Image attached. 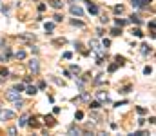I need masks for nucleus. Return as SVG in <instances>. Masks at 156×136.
I'll use <instances>...</instances> for the list:
<instances>
[{"instance_id":"nucleus-1","label":"nucleus","mask_w":156,"mask_h":136,"mask_svg":"<svg viewBox=\"0 0 156 136\" xmlns=\"http://www.w3.org/2000/svg\"><path fill=\"white\" fill-rule=\"evenodd\" d=\"M29 71L33 73V75H38V71H40V64H38L36 58H33V60H29Z\"/></svg>"},{"instance_id":"nucleus-2","label":"nucleus","mask_w":156,"mask_h":136,"mask_svg":"<svg viewBox=\"0 0 156 136\" xmlns=\"http://www.w3.org/2000/svg\"><path fill=\"white\" fill-rule=\"evenodd\" d=\"M11 118H15V113H13V111L0 109V120H11Z\"/></svg>"},{"instance_id":"nucleus-3","label":"nucleus","mask_w":156,"mask_h":136,"mask_svg":"<svg viewBox=\"0 0 156 136\" xmlns=\"http://www.w3.org/2000/svg\"><path fill=\"white\" fill-rule=\"evenodd\" d=\"M69 11H71L73 15H76V17H82V15H84V9H82L80 6H76V4H71Z\"/></svg>"},{"instance_id":"nucleus-4","label":"nucleus","mask_w":156,"mask_h":136,"mask_svg":"<svg viewBox=\"0 0 156 136\" xmlns=\"http://www.w3.org/2000/svg\"><path fill=\"white\" fill-rule=\"evenodd\" d=\"M6 98L13 102V100L20 98V93H18V91H15V89H11V91H7V93H6Z\"/></svg>"},{"instance_id":"nucleus-5","label":"nucleus","mask_w":156,"mask_h":136,"mask_svg":"<svg viewBox=\"0 0 156 136\" xmlns=\"http://www.w3.org/2000/svg\"><path fill=\"white\" fill-rule=\"evenodd\" d=\"M67 134H71V136H75V134H82V131L76 127V125H71L69 129H67Z\"/></svg>"},{"instance_id":"nucleus-6","label":"nucleus","mask_w":156,"mask_h":136,"mask_svg":"<svg viewBox=\"0 0 156 136\" xmlns=\"http://www.w3.org/2000/svg\"><path fill=\"white\" fill-rule=\"evenodd\" d=\"M27 114H24V116H20V120H18V127H26L27 125Z\"/></svg>"},{"instance_id":"nucleus-7","label":"nucleus","mask_w":156,"mask_h":136,"mask_svg":"<svg viewBox=\"0 0 156 136\" xmlns=\"http://www.w3.org/2000/svg\"><path fill=\"white\" fill-rule=\"evenodd\" d=\"M98 11H100L98 6H96V4H91V2H89V13H91V15H98Z\"/></svg>"},{"instance_id":"nucleus-8","label":"nucleus","mask_w":156,"mask_h":136,"mask_svg":"<svg viewBox=\"0 0 156 136\" xmlns=\"http://www.w3.org/2000/svg\"><path fill=\"white\" fill-rule=\"evenodd\" d=\"M26 93H27V94H31V96H33V94H36V93H38V89H36V87H35V85H27V89H26Z\"/></svg>"},{"instance_id":"nucleus-9","label":"nucleus","mask_w":156,"mask_h":136,"mask_svg":"<svg viewBox=\"0 0 156 136\" xmlns=\"http://www.w3.org/2000/svg\"><path fill=\"white\" fill-rule=\"evenodd\" d=\"M49 4H51V7H55V9L62 7V0H49Z\"/></svg>"},{"instance_id":"nucleus-10","label":"nucleus","mask_w":156,"mask_h":136,"mask_svg":"<svg viewBox=\"0 0 156 136\" xmlns=\"http://www.w3.org/2000/svg\"><path fill=\"white\" fill-rule=\"evenodd\" d=\"M13 105L17 109H20V107H24V100L22 98H17V100H13Z\"/></svg>"},{"instance_id":"nucleus-11","label":"nucleus","mask_w":156,"mask_h":136,"mask_svg":"<svg viewBox=\"0 0 156 136\" xmlns=\"http://www.w3.org/2000/svg\"><path fill=\"white\" fill-rule=\"evenodd\" d=\"M133 7H136V9H140V7H143V0H133Z\"/></svg>"},{"instance_id":"nucleus-12","label":"nucleus","mask_w":156,"mask_h":136,"mask_svg":"<svg viewBox=\"0 0 156 136\" xmlns=\"http://www.w3.org/2000/svg\"><path fill=\"white\" fill-rule=\"evenodd\" d=\"M98 98L102 102H109V94H107V93H98Z\"/></svg>"},{"instance_id":"nucleus-13","label":"nucleus","mask_w":156,"mask_h":136,"mask_svg":"<svg viewBox=\"0 0 156 136\" xmlns=\"http://www.w3.org/2000/svg\"><path fill=\"white\" fill-rule=\"evenodd\" d=\"M15 56H17L18 60H24V58H26V51H17V53H15Z\"/></svg>"},{"instance_id":"nucleus-14","label":"nucleus","mask_w":156,"mask_h":136,"mask_svg":"<svg viewBox=\"0 0 156 136\" xmlns=\"http://www.w3.org/2000/svg\"><path fill=\"white\" fill-rule=\"evenodd\" d=\"M140 47H142V53H143V55H147V53H151V47L147 46V44H142Z\"/></svg>"},{"instance_id":"nucleus-15","label":"nucleus","mask_w":156,"mask_h":136,"mask_svg":"<svg viewBox=\"0 0 156 136\" xmlns=\"http://www.w3.org/2000/svg\"><path fill=\"white\" fill-rule=\"evenodd\" d=\"M44 27H46V31H47V33H51V31H53V29H55V24H51V22H47V24H46V26H44Z\"/></svg>"},{"instance_id":"nucleus-16","label":"nucleus","mask_w":156,"mask_h":136,"mask_svg":"<svg viewBox=\"0 0 156 136\" xmlns=\"http://www.w3.org/2000/svg\"><path fill=\"white\" fill-rule=\"evenodd\" d=\"M114 24H116L118 27H122V26H125V24H127V20H122V18H116V20H114Z\"/></svg>"},{"instance_id":"nucleus-17","label":"nucleus","mask_w":156,"mask_h":136,"mask_svg":"<svg viewBox=\"0 0 156 136\" xmlns=\"http://www.w3.org/2000/svg\"><path fill=\"white\" fill-rule=\"evenodd\" d=\"M53 44H55V46H64V44H65V38H56Z\"/></svg>"},{"instance_id":"nucleus-18","label":"nucleus","mask_w":156,"mask_h":136,"mask_svg":"<svg viewBox=\"0 0 156 136\" xmlns=\"http://www.w3.org/2000/svg\"><path fill=\"white\" fill-rule=\"evenodd\" d=\"M89 107H91V109H100V102H91Z\"/></svg>"},{"instance_id":"nucleus-19","label":"nucleus","mask_w":156,"mask_h":136,"mask_svg":"<svg viewBox=\"0 0 156 136\" xmlns=\"http://www.w3.org/2000/svg\"><path fill=\"white\" fill-rule=\"evenodd\" d=\"M111 35H113V36H118V35H122V29H118V27H114L113 31H111Z\"/></svg>"},{"instance_id":"nucleus-20","label":"nucleus","mask_w":156,"mask_h":136,"mask_svg":"<svg viewBox=\"0 0 156 136\" xmlns=\"http://www.w3.org/2000/svg\"><path fill=\"white\" fill-rule=\"evenodd\" d=\"M131 22H133V24H140V17H136V15H131Z\"/></svg>"},{"instance_id":"nucleus-21","label":"nucleus","mask_w":156,"mask_h":136,"mask_svg":"<svg viewBox=\"0 0 156 136\" xmlns=\"http://www.w3.org/2000/svg\"><path fill=\"white\" fill-rule=\"evenodd\" d=\"M71 73H75V75H78V73H80V67L78 65H71V69H69Z\"/></svg>"},{"instance_id":"nucleus-22","label":"nucleus","mask_w":156,"mask_h":136,"mask_svg":"<svg viewBox=\"0 0 156 136\" xmlns=\"http://www.w3.org/2000/svg\"><path fill=\"white\" fill-rule=\"evenodd\" d=\"M0 75H2V78H4V76H7V75H9V71L6 69V67H0Z\"/></svg>"},{"instance_id":"nucleus-23","label":"nucleus","mask_w":156,"mask_h":136,"mask_svg":"<svg viewBox=\"0 0 156 136\" xmlns=\"http://www.w3.org/2000/svg\"><path fill=\"white\" fill-rule=\"evenodd\" d=\"M133 35H134V36H143V33L140 31L138 27H136V29H133Z\"/></svg>"},{"instance_id":"nucleus-24","label":"nucleus","mask_w":156,"mask_h":136,"mask_svg":"<svg viewBox=\"0 0 156 136\" xmlns=\"http://www.w3.org/2000/svg\"><path fill=\"white\" fill-rule=\"evenodd\" d=\"M13 89H15V91H18V93H22V91H24V85H22V84H17V85L13 87Z\"/></svg>"},{"instance_id":"nucleus-25","label":"nucleus","mask_w":156,"mask_h":136,"mask_svg":"<svg viewBox=\"0 0 156 136\" xmlns=\"http://www.w3.org/2000/svg\"><path fill=\"white\" fill-rule=\"evenodd\" d=\"M71 24H73V26H78V27H82V26H84V24H82L80 20H71Z\"/></svg>"},{"instance_id":"nucleus-26","label":"nucleus","mask_w":156,"mask_h":136,"mask_svg":"<svg viewBox=\"0 0 156 136\" xmlns=\"http://www.w3.org/2000/svg\"><path fill=\"white\" fill-rule=\"evenodd\" d=\"M129 91H131V85H127V87H124V89H122V91H120V93H124V94H127V93H129Z\"/></svg>"},{"instance_id":"nucleus-27","label":"nucleus","mask_w":156,"mask_h":136,"mask_svg":"<svg viewBox=\"0 0 156 136\" xmlns=\"http://www.w3.org/2000/svg\"><path fill=\"white\" fill-rule=\"evenodd\" d=\"M53 18H55V22H62V18H64V17H62V15H55Z\"/></svg>"},{"instance_id":"nucleus-28","label":"nucleus","mask_w":156,"mask_h":136,"mask_svg":"<svg viewBox=\"0 0 156 136\" xmlns=\"http://www.w3.org/2000/svg\"><path fill=\"white\" fill-rule=\"evenodd\" d=\"M116 67H118V64H111V65H109V71H111V73L116 71Z\"/></svg>"},{"instance_id":"nucleus-29","label":"nucleus","mask_w":156,"mask_h":136,"mask_svg":"<svg viewBox=\"0 0 156 136\" xmlns=\"http://www.w3.org/2000/svg\"><path fill=\"white\" fill-rule=\"evenodd\" d=\"M71 56H73V53H69V51H67V53H64V58H65V60H69Z\"/></svg>"},{"instance_id":"nucleus-30","label":"nucleus","mask_w":156,"mask_h":136,"mask_svg":"<svg viewBox=\"0 0 156 136\" xmlns=\"http://www.w3.org/2000/svg\"><path fill=\"white\" fill-rule=\"evenodd\" d=\"M76 118L82 120V118H84V113H82V111H78V113H76Z\"/></svg>"},{"instance_id":"nucleus-31","label":"nucleus","mask_w":156,"mask_h":136,"mask_svg":"<svg viewBox=\"0 0 156 136\" xmlns=\"http://www.w3.org/2000/svg\"><path fill=\"white\" fill-rule=\"evenodd\" d=\"M143 73H145V75H151V73H153V69H151V67H145Z\"/></svg>"},{"instance_id":"nucleus-32","label":"nucleus","mask_w":156,"mask_h":136,"mask_svg":"<svg viewBox=\"0 0 156 136\" xmlns=\"http://www.w3.org/2000/svg\"><path fill=\"white\" fill-rule=\"evenodd\" d=\"M80 98H82V100H89V94H87V93H82Z\"/></svg>"},{"instance_id":"nucleus-33","label":"nucleus","mask_w":156,"mask_h":136,"mask_svg":"<svg viewBox=\"0 0 156 136\" xmlns=\"http://www.w3.org/2000/svg\"><path fill=\"white\" fill-rule=\"evenodd\" d=\"M114 11H116V13H122V11H124V7H122V6H116Z\"/></svg>"},{"instance_id":"nucleus-34","label":"nucleus","mask_w":156,"mask_h":136,"mask_svg":"<svg viewBox=\"0 0 156 136\" xmlns=\"http://www.w3.org/2000/svg\"><path fill=\"white\" fill-rule=\"evenodd\" d=\"M15 133H17V129H15V127H11V129H9V131H7V134H11V136H13Z\"/></svg>"},{"instance_id":"nucleus-35","label":"nucleus","mask_w":156,"mask_h":136,"mask_svg":"<svg viewBox=\"0 0 156 136\" xmlns=\"http://www.w3.org/2000/svg\"><path fill=\"white\" fill-rule=\"evenodd\" d=\"M109 46H111V40H104V47H105V49H107Z\"/></svg>"},{"instance_id":"nucleus-36","label":"nucleus","mask_w":156,"mask_h":136,"mask_svg":"<svg viewBox=\"0 0 156 136\" xmlns=\"http://www.w3.org/2000/svg\"><path fill=\"white\" fill-rule=\"evenodd\" d=\"M143 2H153V0H143Z\"/></svg>"},{"instance_id":"nucleus-37","label":"nucleus","mask_w":156,"mask_h":136,"mask_svg":"<svg viewBox=\"0 0 156 136\" xmlns=\"http://www.w3.org/2000/svg\"><path fill=\"white\" fill-rule=\"evenodd\" d=\"M0 82H2V78H0Z\"/></svg>"},{"instance_id":"nucleus-38","label":"nucleus","mask_w":156,"mask_h":136,"mask_svg":"<svg viewBox=\"0 0 156 136\" xmlns=\"http://www.w3.org/2000/svg\"><path fill=\"white\" fill-rule=\"evenodd\" d=\"M0 58H2V56H0Z\"/></svg>"}]
</instances>
